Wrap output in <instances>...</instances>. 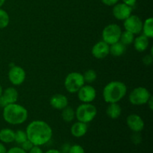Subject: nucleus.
Masks as SVG:
<instances>
[{"mask_svg": "<svg viewBox=\"0 0 153 153\" xmlns=\"http://www.w3.org/2000/svg\"><path fill=\"white\" fill-rule=\"evenodd\" d=\"M27 137L34 146H43L51 140L53 134L52 127L47 123L43 120L31 121L27 126Z\"/></svg>", "mask_w": 153, "mask_h": 153, "instance_id": "obj_1", "label": "nucleus"}, {"mask_svg": "<svg viewBox=\"0 0 153 153\" xmlns=\"http://www.w3.org/2000/svg\"><path fill=\"white\" fill-rule=\"evenodd\" d=\"M2 117L4 120L10 125H20L27 120L28 112L24 106L15 102L3 108Z\"/></svg>", "mask_w": 153, "mask_h": 153, "instance_id": "obj_2", "label": "nucleus"}, {"mask_svg": "<svg viewBox=\"0 0 153 153\" xmlns=\"http://www.w3.org/2000/svg\"><path fill=\"white\" fill-rule=\"evenodd\" d=\"M127 94V87L120 81H112L104 87L102 97L106 103L119 102Z\"/></svg>", "mask_w": 153, "mask_h": 153, "instance_id": "obj_3", "label": "nucleus"}, {"mask_svg": "<svg viewBox=\"0 0 153 153\" xmlns=\"http://www.w3.org/2000/svg\"><path fill=\"white\" fill-rule=\"evenodd\" d=\"M76 112V118L78 121L88 124L92 122L97 114V108L91 103H82L79 105Z\"/></svg>", "mask_w": 153, "mask_h": 153, "instance_id": "obj_4", "label": "nucleus"}, {"mask_svg": "<svg viewBox=\"0 0 153 153\" xmlns=\"http://www.w3.org/2000/svg\"><path fill=\"white\" fill-rule=\"evenodd\" d=\"M64 84L67 92L76 94L85 84L83 74L78 72H72L66 76Z\"/></svg>", "mask_w": 153, "mask_h": 153, "instance_id": "obj_5", "label": "nucleus"}, {"mask_svg": "<svg viewBox=\"0 0 153 153\" xmlns=\"http://www.w3.org/2000/svg\"><path fill=\"white\" fill-rule=\"evenodd\" d=\"M152 97L150 92L144 87H137L130 92L128 100L133 105L140 106L146 105Z\"/></svg>", "mask_w": 153, "mask_h": 153, "instance_id": "obj_6", "label": "nucleus"}, {"mask_svg": "<svg viewBox=\"0 0 153 153\" xmlns=\"http://www.w3.org/2000/svg\"><path fill=\"white\" fill-rule=\"evenodd\" d=\"M122 31L120 26L117 24H108L103 28L102 32V38L106 43L111 45L120 41V37Z\"/></svg>", "mask_w": 153, "mask_h": 153, "instance_id": "obj_7", "label": "nucleus"}, {"mask_svg": "<svg viewBox=\"0 0 153 153\" xmlns=\"http://www.w3.org/2000/svg\"><path fill=\"white\" fill-rule=\"evenodd\" d=\"M123 27L126 31L132 33L133 34H140L142 31L143 21L137 15H130L124 20Z\"/></svg>", "mask_w": 153, "mask_h": 153, "instance_id": "obj_8", "label": "nucleus"}, {"mask_svg": "<svg viewBox=\"0 0 153 153\" xmlns=\"http://www.w3.org/2000/svg\"><path fill=\"white\" fill-rule=\"evenodd\" d=\"M7 77L12 85H15V86H19L25 82L26 73L22 67L13 65L10 67L8 71V74H7Z\"/></svg>", "mask_w": 153, "mask_h": 153, "instance_id": "obj_9", "label": "nucleus"}, {"mask_svg": "<svg viewBox=\"0 0 153 153\" xmlns=\"http://www.w3.org/2000/svg\"><path fill=\"white\" fill-rule=\"evenodd\" d=\"M78 99L82 103H91L97 97V91L91 85H84L77 92Z\"/></svg>", "mask_w": 153, "mask_h": 153, "instance_id": "obj_10", "label": "nucleus"}, {"mask_svg": "<svg viewBox=\"0 0 153 153\" xmlns=\"http://www.w3.org/2000/svg\"><path fill=\"white\" fill-rule=\"evenodd\" d=\"M18 97H19L18 91L13 87H9L3 90L2 94L0 96V107L4 108L7 105L16 102Z\"/></svg>", "mask_w": 153, "mask_h": 153, "instance_id": "obj_11", "label": "nucleus"}, {"mask_svg": "<svg viewBox=\"0 0 153 153\" xmlns=\"http://www.w3.org/2000/svg\"><path fill=\"white\" fill-rule=\"evenodd\" d=\"M132 13V7L124 3H117L113 6L112 13L115 19L124 21Z\"/></svg>", "mask_w": 153, "mask_h": 153, "instance_id": "obj_12", "label": "nucleus"}, {"mask_svg": "<svg viewBox=\"0 0 153 153\" xmlns=\"http://www.w3.org/2000/svg\"><path fill=\"white\" fill-rule=\"evenodd\" d=\"M126 125L133 132H141L144 128L145 124L141 117L131 114L126 117Z\"/></svg>", "mask_w": 153, "mask_h": 153, "instance_id": "obj_13", "label": "nucleus"}, {"mask_svg": "<svg viewBox=\"0 0 153 153\" xmlns=\"http://www.w3.org/2000/svg\"><path fill=\"white\" fill-rule=\"evenodd\" d=\"M92 55L97 59H104L110 54V45L103 40L97 42L91 49Z\"/></svg>", "mask_w": 153, "mask_h": 153, "instance_id": "obj_14", "label": "nucleus"}, {"mask_svg": "<svg viewBox=\"0 0 153 153\" xmlns=\"http://www.w3.org/2000/svg\"><path fill=\"white\" fill-rule=\"evenodd\" d=\"M49 104L53 108L57 110H62L69 105L68 98L61 94H54L49 100Z\"/></svg>", "mask_w": 153, "mask_h": 153, "instance_id": "obj_15", "label": "nucleus"}, {"mask_svg": "<svg viewBox=\"0 0 153 153\" xmlns=\"http://www.w3.org/2000/svg\"><path fill=\"white\" fill-rule=\"evenodd\" d=\"M70 132L72 135L75 137H82L85 136L88 132V124L85 123L77 121L74 123L70 128Z\"/></svg>", "mask_w": 153, "mask_h": 153, "instance_id": "obj_16", "label": "nucleus"}, {"mask_svg": "<svg viewBox=\"0 0 153 153\" xmlns=\"http://www.w3.org/2000/svg\"><path fill=\"white\" fill-rule=\"evenodd\" d=\"M133 44H134V47L136 51H137L138 52H143L146 51L149 47V38L143 35V34H140L137 37H134Z\"/></svg>", "mask_w": 153, "mask_h": 153, "instance_id": "obj_17", "label": "nucleus"}, {"mask_svg": "<svg viewBox=\"0 0 153 153\" xmlns=\"http://www.w3.org/2000/svg\"><path fill=\"white\" fill-rule=\"evenodd\" d=\"M106 114L112 120H117L120 117L122 114V108L118 102L109 103L106 108Z\"/></svg>", "mask_w": 153, "mask_h": 153, "instance_id": "obj_18", "label": "nucleus"}, {"mask_svg": "<svg viewBox=\"0 0 153 153\" xmlns=\"http://www.w3.org/2000/svg\"><path fill=\"white\" fill-rule=\"evenodd\" d=\"M15 131L11 128H4L0 130V141L3 143H10L14 142Z\"/></svg>", "mask_w": 153, "mask_h": 153, "instance_id": "obj_19", "label": "nucleus"}, {"mask_svg": "<svg viewBox=\"0 0 153 153\" xmlns=\"http://www.w3.org/2000/svg\"><path fill=\"white\" fill-rule=\"evenodd\" d=\"M126 51V46L123 44L120 41L110 45V54L114 57L122 56Z\"/></svg>", "mask_w": 153, "mask_h": 153, "instance_id": "obj_20", "label": "nucleus"}, {"mask_svg": "<svg viewBox=\"0 0 153 153\" xmlns=\"http://www.w3.org/2000/svg\"><path fill=\"white\" fill-rule=\"evenodd\" d=\"M143 35L147 37L148 38L153 37V19L152 17L147 18L144 22H143L142 31Z\"/></svg>", "mask_w": 153, "mask_h": 153, "instance_id": "obj_21", "label": "nucleus"}, {"mask_svg": "<svg viewBox=\"0 0 153 153\" xmlns=\"http://www.w3.org/2000/svg\"><path fill=\"white\" fill-rule=\"evenodd\" d=\"M61 111V117L66 123H70L76 118V112L75 110L70 106H67L62 109Z\"/></svg>", "mask_w": 153, "mask_h": 153, "instance_id": "obj_22", "label": "nucleus"}, {"mask_svg": "<svg viewBox=\"0 0 153 153\" xmlns=\"http://www.w3.org/2000/svg\"><path fill=\"white\" fill-rule=\"evenodd\" d=\"M134 34L129 32L128 31H123L121 33L120 37V42L124 44L125 46L132 44L134 40Z\"/></svg>", "mask_w": 153, "mask_h": 153, "instance_id": "obj_23", "label": "nucleus"}, {"mask_svg": "<svg viewBox=\"0 0 153 153\" xmlns=\"http://www.w3.org/2000/svg\"><path fill=\"white\" fill-rule=\"evenodd\" d=\"M84 80L85 83H88V85L94 83L97 79V73L94 70L90 69V70H86L83 74Z\"/></svg>", "mask_w": 153, "mask_h": 153, "instance_id": "obj_24", "label": "nucleus"}, {"mask_svg": "<svg viewBox=\"0 0 153 153\" xmlns=\"http://www.w3.org/2000/svg\"><path fill=\"white\" fill-rule=\"evenodd\" d=\"M10 22V16L7 12L0 7V29L5 28Z\"/></svg>", "mask_w": 153, "mask_h": 153, "instance_id": "obj_25", "label": "nucleus"}, {"mask_svg": "<svg viewBox=\"0 0 153 153\" xmlns=\"http://www.w3.org/2000/svg\"><path fill=\"white\" fill-rule=\"evenodd\" d=\"M28 139L27 137V134L25 131H22V130H17L15 131L14 135V142H16L18 144H22L24 141Z\"/></svg>", "mask_w": 153, "mask_h": 153, "instance_id": "obj_26", "label": "nucleus"}, {"mask_svg": "<svg viewBox=\"0 0 153 153\" xmlns=\"http://www.w3.org/2000/svg\"><path fill=\"white\" fill-rule=\"evenodd\" d=\"M68 153H85V149L81 145L74 144L70 146Z\"/></svg>", "mask_w": 153, "mask_h": 153, "instance_id": "obj_27", "label": "nucleus"}, {"mask_svg": "<svg viewBox=\"0 0 153 153\" xmlns=\"http://www.w3.org/2000/svg\"><path fill=\"white\" fill-rule=\"evenodd\" d=\"M140 132H133V134L131 135V141L134 144H139L142 141V137L140 134Z\"/></svg>", "mask_w": 153, "mask_h": 153, "instance_id": "obj_28", "label": "nucleus"}, {"mask_svg": "<svg viewBox=\"0 0 153 153\" xmlns=\"http://www.w3.org/2000/svg\"><path fill=\"white\" fill-rule=\"evenodd\" d=\"M33 146H34V144H33L29 140H28V139H27L25 141H24L22 144H20V147L27 152H28Z\"/></svg>", "mask_w": 153, "mask_h": 153, "instance_id": "obj_29", "label": "nucleus"}, {"mask_svg": "<svg viewBox=\"0 0 153 153\" xmlns=\"http://www.w3.org/2000/svg\"><path fill=\"white\" fill-rule=\"evenodd\" d=\"M153 62V55H146L143 58V63L145 66L152 65Z\"/></svg>", "mask_w": 153, "mask_h": 153, "instance_id": "obj_30", "label": "nucleus"}, {"mask_svg": "<svg viewBox=\"0 0 153 153\" xmlns=\"http://www.w3.org/2000/svg\"><path fill=\"white\" fill-rule=\"evenodd\" d=\"M6 153H28L25 152L24 149H22L20 146H13V147L10 148V149L7 150Z\"/></svg>", "mask_w": 153, "mask_h": 153, "instance_id": "obj_31", "label": "nucleus"}, {"mask_svg": "<svg viewBox=\"0 0 153 153\" xmlns=\"http://www.w3.org/2000/svg\"><path fill=\"white\" fill-rule=\"evenodd\" d=\"M102 2L107 6H114L118 3L119 0H101Z\"/></svg>", "mask_w": 153, "mask_h": 153, "instance_id": "obj_32", "label": "nucleus"}, {"mask_svg": "<svg viewBox=\"0 0 153 153\" xmlns=\"http://www.w3.org/2000/svg\"><path fill=\"white\" fill-rule=\"evenodd\" d=\"M28 153H43V152L40 146H34L28 151Z\"/></svg>", "mask_w": 153, "mask_h": 153, "instance_id": "obj_33", "label": "nucleus"}, {"mask_svg": "<svg viewBox=\"0 0 153 153\" xmlns=\"http://www.w3.org/2000/svg\"><path fill=\"white\" fill-rule=\"evenodd\" d=\"M70 145L68 144V143H64V144L62 145L61 146V153H68L69 150H70Z\"/></svg>", "mask_w": 153, "mask_h": 153, "instance_id": "obj_34", "label": "nucleus"}, {"mask_svg": "<svg viewBox=\"0 0 153 153\" xmlns=\"http://www.w3.org/2000/svg\"><path fill=\"white\" fill-rule=\"evenodd\" d=\"M123 3L127 4V5L130 6V7H133L135 5L136 2H137V0H122Z\"/></svg>", "mask_w": 153, "mask_h": 153, "instance_id": "obj_35", "label": "nucleus"}, {"mask_svg": "<svg viewBox=\"0 0 153 153\" xmlns=\"http://www.w3.org/2000/svg\"><path fill=\"white\" fill-rule=\"evenodd\" d=\"M146 104H147V105L149 106V109H150L151 111H152L153 110V97H150V99L148 100V102Z\"/></svg>", "mask_w": 153, "mask_h": 153, "instance_id": "obj_36", "label": "nucleus"}, {"mask_svg": "<svg viewBox=\"0 0 153 153\" xmlns=\"http://www.w3.org/2000/svg\"><path fill=\"white\" fill-rule=\"evenodd\" d=\"M7 152V149H6L4 143L0 142V153H6Z\"/></svg>", "mask_w": 153, "mask_h": 153, "instance_id": "obj_37", "label": "nucleus"}, {"mask_svg": "<svg viewBox=\"0 0 153 153\" xmlns=\"http://www.w3.org/2000/svg\"><path fill=\"white\" fill-rule=\"evenodd\" d=\"M45 153H61L59 150L55 149H49L48 151H46Z\"/></svg>", "mask_w": 153, "mask_h": 153, "instance_id": "obj_38", "label": "nucleus"}, {"mask_svg": "<svg viewBox=\"0 0 153 153\" xmlns=\"http://www.w3.org/2000/svg\"><path fill=\"white\" fill-rule=\"evenodd\" d=\"M6 0H0V7H1L3 6V4H4Z\"/></svg>", "mask_w": 153, "mask_h": 153, "instance_id": "obj_39", "label": "nucleus"}, {"mask_svg": "<svg viewBox=\"0 0 153 153\" xmlns=\"http://www.w3.org/2000/svg\"><path fill=\"white\" fill-rule=\"evenodd\" d=\"M2 92H3V88H2V86L1 85V84H0V96L1 95Z\"/></svg>", "mask_w": 153, "mask_h": 153, "instance_id": "obj_40", "label": "nucleus"}]
</instances>
